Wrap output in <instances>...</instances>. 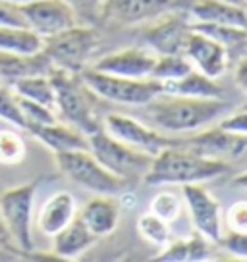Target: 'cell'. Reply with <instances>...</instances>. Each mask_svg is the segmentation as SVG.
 Wrapping results in <instances>:
<instances>
[{"label": "cell", "mask_w": 247, "mask_h": 262, "mask_svg": "<svg viewBox=\"0 0 247 262\" xmlns=\"http://www.w3.org/2000/svg\"><path fill=\"white\" fill-rule=\"evenodd\" d=\"M193 31H199L211 37L213 41L222 45L228 58L236 56L239 58L245 56L247 49V29L245 27H238V25H224V24H205V21H193L190 24Z\"/></svg>", "instance_id": "cb8c5ba5"}, {"label": "cell", "mask_w": 247, "mask_h": 262, "mask_svg": "<svg viewBox=\"0 0 247 262\" xmlns=\"http://www.w3.org/2000/svg\"><path fill=\"white\" fill-rule=\"evenodd\" d=\"M226 251V253L238 256L239 260H245L247 258V233L241 231H228L226 235H220L218 243Z\"/></svg>", "instance_id": "836d02e7"}, {"label": "cell", "mask_w": 247, "mask_h": 262, "mask_svg": "<svg viewBox=\"0 0 247 262\" xmlns=\"http://www.w3.org/2000/svg\"><path fill=\"white\" fill-rule=\"evenodd\" d=\"M39 181L6 189L0 193V216L6 226L8 237L17 243L22 251L33 249V201Z\"/></svg>", "instance_id": "ba28073f"}, {"label": "cell", "mask_w": 247, "mask_h": 262, "mask_svg": "<svg viewBox=\"0 0 247 262\" xmlns=\"http://www.w3.org/2000/svg\"><path fill=\"white\" fill-rule=\"evenodd\" d=\"M230 172L228 160L205 158L190 148L166 147L153 156V162L143 176V185H186L201 183Z\"/></svg>", "instance_id": "7a4b0ae2"}, {"label": "cell", "mask_w": 247, "mask_h": 262, "mask_svg": "<svg viewBox=\"0 0 247 262\" xmlns=\"http://www.w3.org/2000/svg\"><path fill=\"white\" fill-rule=\"evenodd\" d=\"M12 89L19 97L29 98L56 112V97H54V87L50 83L49 75H31V77L16 79L12 81Z\"/></svg>", "instance_id": "4316f807"}, {"label": "cell", "mask_w": 247, "mask_h": 262, "mask_svg": "<svg viewBox=\"0 0 247 262\" xmlns=\"http://www.w3.org/2000/svg\"><path fill=\"white\" fill-rule=\"evenodd\" d=\"M52 251L58 258L62 260H75L77 256H81L93 243L97 241V237L91 233V229L85 226V222L75 214V218L68 226L58 231L56 235H52Z\"/></svg>", "instance_id": "ffe728a7"}, {"label": "cell", "mask_w": 247, "mask_h": 262, "mask_svg": "<svg viewBox=\"0 0 247 262\" xmlns=\"http://www.w3.org/2000/svg\"><path fill=\"white\" fill-rule=\"evenodd\" d=\"M232 104L224 98L158 95L145 104L149 120L166 133H190L207 127L214 120L230 112Z\"/></svg>", "instance_id": "6da1fadb"}, {"label": "cell", "mask_w": 247, "mask_h": 262, "mask_svg": "<svg viewBox=\"0 0 247 262\" xmlns=\"http://www.w3.org/2000/svg\"><path fill=\"white\" fill-rule=\"evenodd\" d=\"M49 77L54 87L58 114L68 123H72V127L79 129L85 135L102 129V120L97 114V108L93 102L95 95L83 83L79 74L54 68Z\"/></svg>", "instance_id": "3957f363"}, {"label": "cell", "mask_w": 247, "mask_h": 262, "mask_svg": "<svg viewBox=\"0 0 247 262\" xmlns=\"http://www.w3.org/2000/svg\"><path fill=\"white\" fill-rule=\"evenodd\" d=\"M43 50V37L29 27H6L0 25V52L12 54H35Z\"/></svg>", "instance_id": "484cf974"}, {"label": "cell", "mask_w": 247, "mask_h": 262, "mask_svg": "<svg viewBox=\"0 0 247 262\" xmlns=\"http://www.w3.org/2000/svg\"><path fill=\"white\" fill-rule=\"evenodd\" d=\"M176 10L190 14L191 17H195V21L238 25V27L247 25L245 8L224 0H176Z\"/></svg>", "instance_id": "e0dca14e"}, {"label": "cell", "mask_w": 247, "mask_h": 262, "mask_svg": "<svg viewBox=\"0 0 247 262\" xmlns=\"http://www.w3.org/2000/svg\"><path fill=\"white\" fill-rule=\"evenodd\" d=\"M58 170L83 189H89L99 195H122L123 191L132 189L126 180L107 170L102 164L93 156L89 148L85 150H68L54 152Z\"/></svg>", "instance_id": "277c9868"}, {"label": "cell", "mask_w": 247, "mask_h": 262, "mask_svg": "<svg viewBox=\"0 0 247 262\" xmlns=\"http://www.w3.org/2000/svg\"><path fill=\"white\" fill-rule=\"evenodd\" d=\"M0 25H6V27H29L19 4H14V2H8V0H0Z\"/></svg>", "instance_id": "e575fe53"}, {"label": "cell", "mask_w": 247, "mask_h": 262, "mask_svg": "<svg viewBox=\"0 0 247 262\" xmlns=\"http://www.w3.org/2000/svg\"><path fill=\"white\" fill-rule=\"evenodd\" d=\"M72 8L77 12H93V8H100V0H64Z\"/></svg>", "instance_id": "f35d334b"}, {"label": "cell", "mask_w": 247, "mask_h": 262, "mask_svg": "<svg viewBox=\"0 0 247 262\" xmlns=\"http://www.w3.org/2000/svg\"><path fill=\"white\" fill-rule=\"evenodd\" d=\"M19 8L29 29H33L43 39L77 25L75 10L64 0H31Z\"/></svg>", "instance_id": "8fae6325"}, {"label": "cell", "mask_w": 247, "mask_h": 262, "mask_svg": "<svg viewBox=\"0 0 247 262\" xmlns=\"http://www.w3.org/2000/svg\"><path fill=\"white\" fill-rule=\"evenodd\" d=\"M162 93L164 95H180V97H199V98H222L224 89L220 85H216L214 79L207 77L201 72L191 70L190 74H186L180 79L174 81H164Z\"/></svg>", "instance_id": "603a6c76"}, {"label": "cell", "mask_w": 247, "mask_h": 262, "mask_svg": "<svg viewBox=\"0 0 247 262\" xmlns=\"http://www.w3.org/2000/svg\"><path fill=\"white\" fill-rule=\"evenodd\" d=\"M8 237V231H6V226L2 222V216H0V239H6Z\"/></svg>", "instance_id": "ab89813d"}, {"label": "cell", "mask_w": 247, "mask_h": 262, "mask_svg": "<svg viewBox=\"0 0 247 262\" xmlns=\"http://www.w3.org/2000/svg\"><path fill=\"white\" fill-rule=\"evenodd\" d=\"M183 54L190 58L191 64L197 66L201 74H205L211 79L224 75L228 62H230L228 52L222 45H218L211 37H207L199 31H193V29L190 31Z\"/></svg>", "instance_id": "2e32d148"}, {"label": "cell", "mask_w": 247, "mask_h": 262, "mask_svg": "<svg viewBox=\"0 0 247 262\" xmlns=\"http://www.w3.org/2000/svg\"><path fill=\"white\" fill-rule=\"evenodd\" d=\"M102 129L110 133L114 139L122 141L133 148H139L147 155H157L166 147H178L180 141L170 139L160 131L149 127L145 123L133 120L132 116L123 114H108L102 120Z\"/></svg>", "instance_id": "9c48e42d"}, {"label": "cell", "mask_w": 247, "mask_h": 262, "mask_svg": "<svg viewBox=\"0 0 247 262\" xmlns=\"http://www.w3.org/2000/svg\"><path fill=\"white\" fill-rule=\"evenodd\" d=\"M155 62H157V54L153 50L122 49L97 60L93 70L102 74L130 77V79H147Z\"/></svg>", "instance_id": "9a60e30c"}, {"label": "cell", "mask_w": 247, "mask_h": 262, "mask_svg": "<svg viewBox=\"0 0 247 262\" xmlns=\"http://www.w3.org/2000/svg\"><path fill=\"white\" fill-rule=\"evenodd\" d=\"M190 31V21L183 19L178 10H172L151 21V25L143 33V39L157 56L183 54Z\"/></svg>", "instance_id": "4fadbf2b"}, {"label": "cell", "mask_w": 247, "mask_h": 262, "mask_svg": "<svg viewBox=\"0 0 247 262\" xmlns=\"http://www.w3.org/2000/svg\"><path fill=\"white\" fill-rule=\"evenodd\" d=\"M77 214V203L70 191H58L41 206L39 228L45 235H56Z\"/></svg>", "instance_id": "7402d4cb"}, {"label": "cell", "mask_w": 247, "mask_h": 262, "mask_svg": "<svg viewBox=\"0 0 247 262\" xmlns=\"http://www.w3.org/2000/svg\"><path fill=\"white\" fill-rule=\"evenodd\" d=\"M120 203L114 196L105 195V196H95L85 203L81 210L77 212V216L85 222V226L91 229V233L95 237H105L110 235L120 222Z\"/></svg>", "instance_id": "ac0fdd59"}, {"label": "cell", "mask_w": 247, "mask_h": 262, "mask_svg": "<svg viewBox=\"0 0 247 262\" xmlns=\"http://www.w3.org/2000/svg\"><path fill=\"white\" fill-rule=\"evenodd\" d=\"M79 77L89 87V91L99 98L116 102V104H130V106H145L149 100L162 95V85L155 79H130L120 75H110L97 72L93 68H83Z\"/></svg>", "instance_id": "5b68a950"}, {"label": "cell", "mask_w": 247, "mask_h": 262, "mask_svg": "<svg viewBox=\"0 0 247 262\" xmlns=\"http://www.w3.org/2000/svg\"><path fill=\"white\" fill-rule=\"evenodd\" d=\"M181 206H183L181 199L176 193L162 191V193L153 196V201L149 205V212H153L155 216L166 222H174L181 214Z\"/></svg>", "instance_id": "d6a6232c"}, {"label": "cell", "mask_w": 247, "mask_h": 262, "mask_svg": "<svg viewBox=\"0 0 247 262\" xmlns=\"http://www.w3.org/2000/svg\"><path fill=\"white\" fill-rule=\"evenodd\" d=\"M180 147L190 148L191 152L205 158H220V160H238L247 150V135L230 133L222 127H213L201 133H195L190 139L180 141Z\"/></svg>", "instance_id": "5bb4252c"}, {"label": "cell", "mask_w": 247, "mask_h": 262, "mask_svg": "<svg viewBox=\"0 0 247 262\" xmlns=\"http://www.w3.org/2000/svg\"><path fill=\"white\" fill-rule=\"evenodd\" d=\"M0 120L12 123L19 129H25V120L17 104L16 93L4 83H0Z\"/></svg>", "instance_id": "1f68e13d"}, {"label": "cell", "mask_w": 247, "mask_h": 262, "mask_svg": "<svg viewBox=\"0 0 247 262\" xmlns=\"http://www.w3.org/2000/svg\"><path fill=\"white\" fill-rule=\"evenodd\" d=\"M89 150L107 170L116 173L133 185V180H143L145 172L153 162V155H147L139 148H133L122 141L114 139L105 129H99L87 135Z\"/></svg>", "instance_id": "52a82bcc"}, {"label": "cell", "mask_w": 247, "mask_h": 262, "mask_svg": "<svg viewBox=\"0 0 247 262\" xmlns=\"http://www.w3.org/2000/svg\"><path fill=\"white\" fill-rule=\"evenodd\" d=\"M8 2H14V4H19V6H22V4H27V2H31V0H8Z\"/></svg>", "instance_id": "b9f144b4"}, {"label": "cell", "mask_w": 247, "mask_h": 262, "mask_svg": "<svg viewBox=\"0 0 247 262\" xmlns=\"http://www.w3.org/2000/svg\"><path fill=\"white\" fill-rule=\"evenodd\" d=\"M27 148L24 137L16 131L2 129L0 131V164L4 166H16L24 162Z\"/></svg>", "instance_id": "f546056e"}, {"label": "cell", "mask_w": 247, "mask_h": 262, "mask_svg": "<svg viewBox=\"0 0 247 262\" xmlns=\"http://www.w3.org/2000/svg\"><path fill=\"white\" fill-rule=\"evenodd\" d=\"M218 127H222L224 131H230V133L247 135V110L239 108L238 112H232L228 118H224L222 122L218 123Z\"/></svg>", "instance_id": "8d00e7d4"}, {"label": "cell", "mask_w": 247, "mask_h": 262, "mask_svg": "<svg viewBox=\"0 0 247 262\" xmlns=\"http://www.w3.org/2000/svg\"><path fill=\"white\" fill-rule=\"evenodd\" d=\"M181 195L190 210L193 228L211 243H218L222 235L220 226V203L207 191L201 183L181 185Z\"/></svg>", "instance_id": "30bf717a"}, {"label": "cell", "mask_w": 247, "mask_h": 262, "mask_svg": "<svg viewBox=\"0 0 247 262\" xmlns=\"http://www.w3.org/2000/svg\"><path fill=\"white\" fill-rule=\"evenodd\" d=\"M191 70H193V64L186 54H162V56H157V62L153 66L149 77L160 83L174 81L190 74Z\"/></svg>", "instance_id": "83f0119b"}, {"label": "cell", "mask_w": 247, "mask_h": 262, "mask_svg": "<svg viewBox=\"0 0 247 262\" xmlns=\"http://www.w3.org/2000/svg\"><path fill=\"white\" fill-rule=\"evenodd\" d=\"M226 224L230 231H241L247 233V203L245 201H238L228 208L226 212Z\"/></svg>", "instance_id": "d590c367"}, {"label": "cell", "mask_w": 247, "mask_h": 262, "mask_svg": "<svg viewBox=\"0 0 247 262\" xmlns=\"http://www.w3.org/2000/svg\"><path fill=\"white\" fill-rule=\"evenodd\" d=\"M25 131H29L37 141H41L45 147H49L52 152H68V150H85L89 148L87 135L75 129L72 125H66L60 120L47 125H31Z\"/></svg>", "instance_id": "d6986e66"}, {"label": "cell", "mask_w": 247, "mask_h": 262, "mask_svg": "<svg viewBox=\"0 0 247 262\" xmlns=\"http://www.w3.org/2000/svg\"><path fill=\"white\" fill-rule=\"evenodd\" d=\"M137 231H139V235L145 241H149L151 245L157 247H166L174 239L172 229H170V222L158 218L153 212H145L143 216H139Z\"/></svg>", "instance_id": "f1b7e54d"}, {"label": "cell", "mask_w": 247, "mask_h": 262, "mask_svg": "<svg viewBox=\"0 0 247 262\" xmlns=\"http://www.w3.org/2000/svg\"><path fill=\"white\" fill-rule=\"evenodd\" d=\"M52 70L54 66L43 54V50L35 54L0 52V79H6L10 83L31 75H50Z\"/></svg>", "instance_id": "44dd1931"}, {"label": "cell", "mask_w": 247, "mask_h": 262, "mask_svg": "<svg viewBox=\"0 0 247 262\" xmlns=\"http://www.w3.org/2000/svg\"><path fill=\"white\" fill-rule=\"evenodd\" d=\"M234 83L241 91H247V58H239L236 70H234Z\"/></svg>", "instance_id": "74e56055"}, {"label": "cell", "mask_w": 247, "mask_h": 262, "mask_svg": "<svg viewBox=\"0 0 247 262\" xmlns=\"http://www.w3.org/2000/svg\"><path fill=\"white\" fill-rule=\"evenodd\" d=\"M16 97H17L19 110H22V114H24L25 129L31 127V125H47V123H54L60 120L54 110L43 106L39 102H33V100H29V98L19 97V95H16Z\"/></svg>", "instance_id": "4dcf8cb0"}, {"label": "cell", "mask_w": 247, "mask_h": 262, "mask_svg": "<svg viewBox=\"0 0 247 262\" xmlns=\"http://www.w3.org/2000/svg\"><path fill=\"white\" fill-rule=\"evenodd\" d=\"M176 10V0H100V16L110 24H151L166 12Z\"/></svg>", "instance_id": "7c38bea8"}, {"label": "cell", "mask_w": 247, "mask_h": 262, "mask_svg": "<svg viewBox=\"0 0 247 262\" xmlns=\"http://www.w3.org/2000/svg\"><path fill=\"white\" fill-rule=\"evenodd\" d=\"M224 2H230V4H236V6H243V8H247V0H224Z\"/></svg>", "instance_id": "60d3db41"}, {"label": "cell", "mask_w": 247, "mask_h": 262, "mask_svg": "<svg viewBox=\"0 0 247 262\" xmlns=\"http://www.w3.org/2000/svg\"><path fill=\"white\" fill-rule=\"evenodd\" d=\"M99 47V33L93 27L74 25L70 29L43 39V54L54 68L79 74Z\"/></svg>", "instance_id": "8992f818"}, {"label": "cell", "mask_w": 247, "mask_h": 262, "mask_svg": "<svg viewBox=\"0 0 247 262\" xmlns=\"http://www.w3.org/2000/svg\"><path fill=\"white\" fill-rule=\"evenodd\" d=\"M211 256V247L201 233H193L188 239H178L170 241L164 247V251L158 254V262H201L209 260Z\"/></svg>", "instance_id": "d4e9b609"}]
</instances>
